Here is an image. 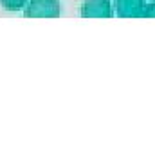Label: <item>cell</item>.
<instances>
[{"instance_id":"cell-4","label":"cell","mask_w":155,"mask_h":155,"mask_svg":"<svg viewBox=\"0 0 155 155\" xmlns=\"http://www.w3.org/2000/svg\"><path fill=\"white\" fill-rule=\"evenodd\" d=\"M25 4H27V0H0V5L5 11H20V9H24Z\"/></svg>"},{"instance_id":"cell-1","label":"cell","mask_w":155,"mask_h":155,"mask_svg":"<svg viewBox=\"0 0 155 155\" xmlns=\"http://www.w3.org/2000/svg\"><path fill=\"white\" fill-rule=\"evenodd\" d=\"M61 13L60 0H29L24 9L25 18H58Z\"/></svg>"},{"instance_id":"cell-5","label":"cell","mask_w":155,"mask_h":155,"mask_svg":"<svg viewBox=\"0 0 155 155\" xmlns=\"http://www.w3.org/2000/svg\"><path fill=\"white\" fill-rule=\"evenodd\" d=\"M143 16H144V18H155V2L144 5V13H143Z\"/></svg>"},{"instance_id":"cell-3","label":"cell","mask_w":155,"mask_h":155,"mask_svg":"<svg viewBox=\"0 0 155 155\" xmlns=\"http://www.w3.org/2000/svg\"><path fill=\"white\" fill-rule=\"evenodd\" d=\"M144 5V0H114V9L121 18H141Z\"/></svg>"},{"instance_id":"cell-2","label":"cell","mask_w":155,"mask_h":155,"mask_svg":"<svg viewBox=\"0 0 155 155\" xmlns=\"http://www.w3.org/2000/svg\"><path fill=\"white\" fill-rule=\"evenodd\" d=\"M81 16L83 18H112L114 7L110 0H85L81 5Z\"/></svg>"}]
</instances>
